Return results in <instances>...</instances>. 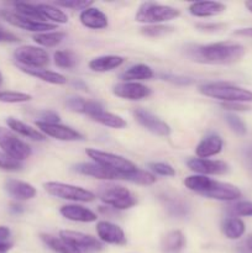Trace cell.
I'll list each match as a JSON object with an SVG mask.
<instances>
[{
    "label": "cell",
    "mask_w": 252,
    "mask_h": 253,
    "mask_svg": "<svg viewBox=\"0 0 252 253\" xmlns=\"http://www.w3.org/2000/svg\"><path fill=\"white\" fill-rule=\"evenodd\" d=\"M188 57L199 63L231 64L245 56V47L232 42H216L210 44H197L187 48Z\"/></svg>",
    "instance_id": "obj_1"
},
{
    "label": "cell",
    "mask_w": 252,
    "mask_h": 253,
    "mask_svg": "<svg viewBox=\"0 0 252 253\" xmlns=\"http://www.w3.org/2000/svg\"><path fill=\"white\" fill-rule=\"evenodd\" d=\"M184 185L192 192L210 199L234 202L241 198V192L237 187L229 183L210 179L207 175H190L184 179Z\"/></svg>",
    "instance_id": "obj_2"
},
{
    "label": "cell",
    "mask_w": 252,
    "mask_h": 253,
    "mask_svg": "<svg viewBox=\"0 0 252 253\" xmlns=\"http://www.w3.org/2000/svg\"><path fill=\"white\" fill-rule=\"evenodd\" d=\"M199 91L209 98L219 99L224 103H251L252 91L227 83H209L199 88Z\"/></svg>",
    "instance_id": "obj_3"
},
{
    "label": "cell",
    "mask_w": 252,
    "mask_h": 253,
    "mask_svg": "<svg viewBox=\"0 0 252 253\" xmlns=\"http://www.w3.org/2000/svg\"><path fill=\"white\" fill-rule=\"evenodd\" d=\"M180 15L179 10L168 5H161L157 2H143L136 14L135 20L137 22L150 25H160L161 22L170 21Z\"/></svg>",
    "instance_id": "obj_4"
},
{
    "label": "cell",
    "mask_w": 252,
    "mask_h": 253,
    "mask_svg": "<svg viewBox=\"0 0 252 253\" xmlns=\"http://www.w3.org/2000/svg\"><path fill=\"white\" fill-rule=\"evenodd\" d=\"M98 195L101 202L118 210H127L137 203L135 195L121 185H101Z\"/></svg>",
    "instance_id": "obj_5"
},
{
    "label": "cell",
    "mask_w": 252,
    "mask_h": 253,
    "mask_svg": "<svg viewBox=\"0 0 252 253\" xmlns=\"http://www.w3.org/2000/svg\"><path fill=\"white\" fill-rule=\"evenodd\" d=\"M85 152L96 165L101 166V167L106 168L111 172L119 173V174H126V173H132L137 169V167L131 161L123 157V156L104 152V151L95 150V148H88Z\"/></svg>",
    "instance_id": "obj_6"
},
{
    "label": "cell",
    "mask_w": 252,
    "mask_h": 253,
    "mask_svg": "<svg viewBox=\"0 0 252 253\" xmlns=\"http://www.w3.org/2000/svg\"><path fill=\"white\" fill-rule=\"evenodd\" d=\"M43 187L49 195H53L59 199L82 203H89L95 199V194L91 193L90 190H86L82 187H76V185L64 184L61 182H48L44 183Z\"/></svg>",
    "instance_id": "obj_7"
},
{
    "label": "cell",
    "mask_w": 252,
    "mask_h": 253,
    "mask_svg": "<svg viewBox=\"0 0 252 253\" xmlns=\"http://www.w3.org/2000/svg\"><path fill=\"white\" fill-rule=\"evenodd\" d=\"M0 147L2 148L4 153L20 162L27 160L32 153L31 147L27 143L4 127H0Z\"/></svg>",
    "instance_id": "obj_8"
},
{
    "label": "cell",
    "mask_w": 252,
    "mask_h": 253,
    "mask_svg": "<svg viewBox=\"0 0 252 253\" xmlns=\"http://www.w3.org/2000/svg\"><path fill=\"white\" fill-rule=\"evenodd\" d=\"M15 59L21 67L27 68H43L49 62L48 53L44 49L35 46H21L15 51Z\"/></svg>",
    "instance_id": "obj_9"
},
{
    "label": "cell",
    "mask_w": 252,
    "mask_h": 253,
    "mask_svg": "<svg viewBox=\"0 0 252 253\" xmlns=\"http://www.w3.org/2000/svg\"><path fill=\"white\" fill-rule=\"evenodd\" d=\"M1 16L4 17L9 24L14 25V26L27 30V31L37 32V34H43V32H51V30H57V25L48 24V22L36 21V20L25 17L14 11L4 10V11H1Z\"/></svg>",
    "instance_id": "obj_10"
},
{
    "label": "cell",
    "mask_w": 252,
    "mask_h": 253,
    "mask_svg": "<svg viewBox=\"0 0 252 253\" xmlns=\"http://www.w3.org/2000/svg\"><path fill=\"white\" fill-rule=\"evenodd\" d=\"M59 237L64 241L68 242L71 246L78 250L79 252H98L103 249V245L90 235H85L83 232L69 231V230H63L59 232Z\"/></svg>",
    "instance_id": "obj_11"
},
{
    "label": "cell",
    "mask_w": 252,
    "mask_h": 253,
    "mask_svg": "<svg viewBox=\"0 0 252 253\" xmlns=\"http://www.w3.org/2000/svg\"><path fill=\"white\" fill-rule=\"evenodd\" d=\"M136 120L150 132L155 133L157 136H168L170 133V127L168 124L161 120L160 118L151 114L150 111L145 110V109H136L133 111Z\"/></svg>",
    "instance_id": "obj_12"
},
{
    "label": "cell",
    "mask_w": 252,
    "mask_h": 253,
    "mask_svg": "<svg viewBox=\"0 0 252 253\" xmlns=\"http://www.w3.org/2000/svg\"><path fill=\"white\" fill-rule=\"evenodd\" d=\"M187 166L193 172L199 173L200 175L205 174H225L230 170L227 163L222 161H212L207 158H190L187 162Z\"/></svg>",
    "instance_id": "obj_13"
},
{
    "label": "cell",
    "mask_w": 252,
    "mask_h": 253,
    "mask_svg": "<svg viewBox=\"0 0 252 253\" xmlns=\"http://www.w3.org/2000/svg\"><path fill=\"white\" fill-rule=\"evenodd\" d=\"M36 126L40 128V132L49 137L57 138L61 141H77L82 140L83 136L74 128L69 126L61 125V124H46L41 121H36Z\"/></svg>",
    "instance_id": "obj_14"
},
{
    "label": "cell",
    "mask_w": 252,
    "mask_h": 253,
    "mask_svg": "<svg viewBox=\"0 0 252 253\" xmlns=\"http://www.w3.org/2000/svg\"><path fill=\"white\" fill-rule=\"evenodd\" d=\"M114 94L119 98L127 100H141L151 95V89L137 82H124L116 84L114 88Z\"/></svg>",
    "instance_id": "obj_15"
},
{
    "label": "cell",
    "mask_w": 252,
    "mask_h": 253,
    "mask_svg": "<svg viewBox=\"0 0 252 253\" xmlns=\"http://www.w3.org/2000/svg\"><path fill=\"white\" fill-rule=\"evenodd\" d=\"M96 234L103 242L110 245H125L126 236L123 229L109 221H99L96 224Z\"/></svg>",
    "instance_id": "obj_16"
},
{
    "label": "cell",
    "mask_w": 252,
    "mask_h": 253,
    "mask_svg": "<svg viewBox=\"0 0 252 253\" xmlns=\"http://www.w3.org/2000/svg\"><path fill=\"white\" fill-rule=\"evenodd\" d=\"M74 169L78 173H81V174L89 175V177L96 178V179L123 180V174L111 172V170L106 169V168L101 167V166L96 165V163H79V165L74 167Z\"/></svg>",
    "instance_id": "obj_17"
},
{
    "label": "cell",
    "mask_w": 252,
    "mask_h": 253,
    "mask_svg": "<svg viewBox=\"0 0 252 253\" xmlns=\"http://www.w3.org/2000/svg\"><path fill=\"white\" fill-rule=\"evenodd\" d=\"M222 138L217 135H208L198 143L195 148V155L198 158H208L211 156L219 155L222 150Z\"/></svg>",
    "instance_id": "obj_18"
},
{
    "label": "cell",
    "mask_w": 252,
    "mask_h": 253,
    "mask_svg": "<svg viewBox=\"0 0 252 253\" xmlns=\"http://www.w3.org/2000/svg\"><path fill=\"white\" fill-rule=\"evenodd\" d=\"M79 20L85 27L91 30H101L108 26V17L98 7H88L79 15Z\"/></svg>",
    "instance_id": "obj_19"
},
{
    "label": "cell",
    "mask_w": 252,
    "mask_h": 253,
    "mask_svg": "<svg viewBox=\"0 0 252 253\" xmlns=\"http://www.w3.org/2000/svg\"><path fill=\"white\" fill-rule=\"evenodd\" d=\"M5 189L10 197L16 200H29L36 195V189L26 182L17 179H7L5 182Z\"/></svg>",
    "instance_id": "obj_20"
},
{
    "label": "cell",
    "mask_w": 252,
    "mask_h": 253,
    "mask_svg": "<svg viewBox=\"0 0 252 253\" xmlns=\"http://www.w3.org/2000/svg\"><path fill=\"white\" fill-rule=\"evenodd\" d=\"M61 215L71 221L78 222H93L96 220L95 212L81 205H64L59 210Z\"/></svg>",
    "instance_id": "obj_21"
},
{
    "label": "cell",
    "mask_w": 252,
    "mask_h": 253,
    "mask_svg": "<svg viewBox=\"0 0 252 253\" xmlns=\"http://www.w3.org/2000/svg\"><path fill=\"white\" fill-rule=\"evenodd\" d=\"M225 4L219 1H197L190 4L189 12L197 17H210L225 11Z\"/></svg>",
    "instance_id": "obj_22"
},
{
    "label": "cell",
    "mask_w": 252,
    "mask_h": 253,
    "mask_svg": "<svg viewBox=\"0 0 252 253\" xmlns=\"http://www.w3.org/2000/svg\"><path fill=\"white\" fill-rule=\"evenodd\" d=\"M125 59L120 56H100L93 58L89 62V68L94 72H104L113 71V69L118 68L124 63Z\"/></svg>",
    "instance_id": "obj_23"
},
{
    "label": "cell",
    "mask_w": 252,
    "mask_h": 253,
    "mask_svg": "<svg viewBox=\"0 0 252 253\" xmlns=\"http://www.w3.org/2000/svg\"><path fill=\"white\" fill-rule=\"evenodd\" d=\"M20 69L25 73H27L29 76L36 77V78L41 79V81L47 82V83L51 84H57V85H62V84L67 83V78L64 76H62L61 73H57V72L47 71L43 68H27V67H21Z\"/></svg>",
    "instance_id": "obj_24"
},
{
    "label": "cell",
    "mask_w": 252,
    "mask_h": 253,
    "mask_svg": "<svg viewBox=\"0 0 252 253\" xmlns=\"http://www.w3.org/2000/svg\"><path fill=\"white\" fill-rule=\"evenodd\" d=\"M6 124H7V126H9V127L14 131V132L20 133V135L25 136V137L31 138V140H34V141H44L46 140V136H44L43 133L40 132V131L36 130V128L31 127V126L27 125V124L17 120V119L9 118L6 120Z\"/></svg>",
    "instance_id": "obj_25"
},
{
    "label": "cell",
    "mask_w": 252,
    "mask_h": 253,
    "mask_svg": "<svg viewBox=\"0 0 252 253\" xmlns=\"http://www.w3.org/2000/svg\"><path fill=\"white\" fill-rule=\"evenodd\" d=\"M184 246L185 237L179 230H174V231H169L168 234H166L161 242V247L166 253H178L182 251Z\"/></svg>",
    "instance_id": "obj_26"
},
{
    "label": "cell",
    "mask_w": 252,
    "mask_h": 253,
    "mask_svg": "<svg viewBox=\"0 0 252 253\" xmlns=\"http://www.w3.org/2000/svg\"><path fill=\"white\" fill-rule=\"evenodd\" d=\"M222 234L230 240H237L245 234V227L244 221L239 217H227L222 221L221 225Z\"/></svg>",
    "instance_id": "obj_27"
},
{
    "label": "cell",
    "mask_w": 252,
    "mask_h": 253,
    "mask_svg": "<svg viewBox=\"0 0 252 253\" xmlns=\"http://www.w3.org/2000/svg\"><path fill=\"white\" fill-rule=\"evenodd\" d=\"M155 76L152 68L146 64H135L131 66L130 68L126 69L123 74L121 78L125 79L128 82H135V81H147Z\"/></svg>",
    "instance_id": "obj_28"
},
{
    "label": "cell",
    "mask_w": 252,
    "mask_h": 253,
    "mask_svg": "<svg viewBox=\"0 0 252 253\" xmlns=\"http://www.w3.org/2000/svg\"><path fill=\"white\" fill-rule=\"evenodd\" d=\"M41 240L44 242L47 247L52 250V251L57 253H81L77 249H74L73 246L68 244V242L64 241L61 237L52 236L48 234H41Z\"/></svg>",
    "instance_id": "obj_29"
},
{
    "label": "cell",
    "mask_w": 252,
    "mask_h": 253,
    "mask_svg": "<svg viewBox=\"0 0 252 253\" xmlns=\"http://www.w3.org/2000/svg\"><path fill=\"white\" fill-rule=\"evenodd\" d=\"M91 119H93L94 121H96V123L101 124V125L108 126V127H113V128H124L126 127V125H127L126 121L124 120L121 116L108 113V111H105L104 109L103 110L98 111L95 115L91 116Z\"/></svg>",
    "instance_id": "obj_30"
},
{
    "label": "cell",
    "mask_w": 252,
    "mask_h": 253,
    "mask_svg": "<svg viewBox=\"0 0 252 253\" xmlns=\"http://www.w3.org/2000/svg\"><path fill=\"white\" fill-rule=\"evenodd\" d=\"M37 9L41 12L42 16L46 20L56 22V24H66L68 21V16L58 7L49 4H36Z\"/></svg>",
    "instance_id": "obj_31"
},
{
    "label": "cell",
    "mask_w": 252,
    "mask_h": 253,
    "mask_svg": "<svg viewBox=\"0 0 252 253\" xmlns=\"http://www.w3.org/2000/svg\"><path fill=\"white\" fill-rule=\"evenodd\" d=\"M64 37H66V34L61 31L43 32V34L34 35V41L43 47H54L61 43Z\"/></svg>",
    "instance_id": "obj_32"
},
{
    "label": "cell",
    "mask_w": 252,
    "mask_h": 253,
    "mask_svg": "<svg viewBox=\"0 0 252 253\" xmlns=\"http://www.w3.org/2000/svg\"><path fill=\"white\" fill-rule=\"evenodd\" d=\"M165 205L167 208V210L169 211L170 215L178 217H183L188 214L189 211V208L182 200L177 199L174 197H165Z\"/></svg>",
    "instance_id": "obj_33"
},
{
    "label": "cell",
    "mask_w": 252,
    "mask_h": 253,
    "mask_svg": "<svg viewBox=\"0 0 252 253\" xmlns=\"http://www.w3.org/2000/svg\"><path fill=\"white\" fill-rule=\"evenodd\" d=\"M123 180H127V182L136 183V184H142V185H151L156 182V177L151 173L146 172L142 169H136L132 173H126L123 174Z\"/></svg>",
    "instance_id": "obj_34"
},
{
    "label": "cell",
    "mask_w": 252,
    "mask_h": 253,
    "mask_svg": "<svg viewBox=\"0 0 252 253\" xmlns=\"http://www.w3.org/2000/svg\"><path fill=\"white\" fill-rule=\"evenodd\" d=\"M15 7H16L17 14L22 15L25 17H29V19L36 20V21L44 22L46 19L41 15V12L39 11L37 6L35 4H27V2H17L15 4Z\"/></svg>",
    "instance_id": "obj_35"
},
{
    "label": "cell",
    "mask_w": 252,
    "mask_h": 253,
    "mask_svg": "<svg viewBox=\"0 0 252 253\" xmlns=\"http://www.w3.org/2000/svg\"><path fill=\"white\" fill-rule=\"evenodd\" d=\"M54 63L61 68H73L77 63L76 54L72 51H57L54 52Z\"/></svg>",
    "instance_id": "obj_36"
},
{
    "label": "cell",
    "mask_w": 252,
    "mask_h": 253,
    "mask_svg": "<svg viewBox=\"0 0 252 253\" xmlns=\"http://www.w3.org/2000/svg\"><path fill=\"white\" fill-rule=\"evenodd\" d=\"M174 31L172 26H166V25H148L141 29V34L148 37H160L165 35L172 34Z\"/></svg>",
    "instance_id": "obj_37"
},
{
    "label": "cell",
    "mask_w": 252,
    "mask_h": 253,
    "mask_svg": "<svg viewBox=\"0 0 252 253\" xmlns=\"http://www.w3.org/2000/svg\"><path fill=\"white\" fill-rule=\"evenodd\" d=\"M32 99L30 94L17 93V91H1L0 90V101L9 104H17V103H26Z\"/></svg>",
    "instance_id": "obj_38"
},
{
    "label": "cell",
    "mask_w": 252,
    "mask_h": 253,
    "mask_svg": "<svg viewBox=\"0 0 252 253\" xmlns=\"http://www.w3.org/2000/svg\"><path fill=\"white\" fill-rule=\"evenodd\" d=\"M22 168V163L15 158L10 157L6 153L0 152V169L7 170V172H16Z\"/></svg>",
    "instance_id": "obj_39"
},
{
    "label": "cell",
    "mask_w": 252,
    "mask_h": 253,
    "mask_svg": "<svg viewBox=\"0 0 252 253\" xmlns=\"http://www.w3.org/2000/svg\"><path fill=\"white\" fill-rule=\"evenodd\" d=\"M225 120H226L230 128H231L235 133H237V135L242 136L247 132L246 125H245V123L239 118V116L234 115V114H227V115H225Z\"/></svg>",
    "instance_id": "obj_40"
},
{
    "label": "cell",
    "mask_w": 252,
    "mask_h": 253,
    "mask_svg": "<svg viewBox=\"0 0 252 253\" xmlns=\"http://www.w3.org/2000/svg\"><path fill=\"white\" fill-rule=\"evenodd\" d=\"M229 211L236 216H252V202H239L230 207Z\"/></svg>",
    "instance_id": "obj_41"
},
{
    "label": "cell",
    "mask_w": 252,
    "mask_h": 253,
    "mask_svg": "<svg viewBox=\"0 0 252 253\" xmlns=\"http://www.w3.org/2000/svg\"><path fill=\"white\" fill-rule=\"evenodd\" d=\"M148 167L153 170L157 174L163 175V177H173L175 175L174 168L172 167L168 163H162V162H151L148 163Z\"/></svg>",
    "instance_id": "obj_42"
},
{
    "label": "cell",
    "mask_w": 252,
    "mask_h": 253,
    "mask_svg": "<svg viewBox=\"0 0 252 253\" xmlns=\"http://www.w3.org/2000/svg\"><path fill=\"white\" fill-rule=\"evenodd\" d=\"M57 6L67 7V9L72 10H85L93 5L91 1H79V0H71V1H56Z\"/></svg>",
    "instance_id": "obj_43"
},
{
    "label": "cell",
    "mask_w": 252,
    "mask_h": 253,
    "mask_svg": "<svg viewBox=\"0 0 252 253\" xmlns=\"http://www.w3.org/2000/svg\"><path fill=\"white\" fill-rule=\"evenodd\" d=\"M66 105L76 113H83L84 105H85V99L79 98V96H71L67 99Z\"/></svg>",
    "instance_id": "obj_44"
},
{
    "label": "cell",
    "mask_w": 252,
    "mask_h": 253,
    "mask_svg": "<svg viewBox=\"0 0 252 253\" xmlns=\"http://www.w3.org/2000/svg\"><path fill=\"white\" fill-rule=\"evenodd\" d=\"M162 78L173 84H178V85H189V84L193 83L190 78L182 76H174V74H162Z\"/></svg>",
    "instance_id": "obj_45"
},
{
    "label": "cell",
    "mask_w": 252,
    "mask_h": 253,
    "mask_svg": "<svg viewBox=\"0 0 252 253\" xmlns=\"http://www.w3.org/2000/svg\"><path fill=\"white\" fill-rule=\"evenodd\" d=\"M40 118L42 119L41 123L59 124V116L57 115L56 113H53V111H51V110L41 111V113H40Z\"/></svg>",
    "instance_id": "obj_46"
},
{
    "label": "cell",
    "mask_w": 252,
    "mask_h": 253,
    "mask_svg": "<svg viewBox=\"0 0 252 253\" xmlns=\"http://www.w3.org/2000/svg\"><path fill=\"white\" fill-rule=\"evenodd\" d=\"M221 105L225 110L230 111H247L251 109V106L245 105L244 103H222Z\"/></svg>",
    "instance_id": "obj_47"
},
{
    "label": "cell",
    "mask_w": 252,
    "mask_h": 253,
    "mask_svg": "<svg viewBox=\"0 0 252 253\" xmlns=\"http://www.w3.org/2000/svg\"><path fill=\"white\" fill-rule=\"evenodd\" d=\"M226 25L224 24H198L197 27L202 31H210V32H216L219 30H222Z\"/></svg>",
    "instance_id": "obj_48"
},
{
    "label": "cell",
    "mask_w": 252,
    "mask_h": 253,
    "mask_svg": "<svg viewBox=\"0 0 252 253\" xmlns=\"http://www.w3.org/2000/svg\"><path fill=\"white\" fill-rule=\"evenodd\" d=\"M19 37L15 36L14 34L5 30L0 29V42H19Z\"/></svg>",
    "instance_id": "obj_49"
},
{
    "label": "cell",
    "mask_w": 252,
    "mask_h": 253,
    "mask_svg": "<svg viewBox=\"0 0 252 253\" xmlns=\"http://www.w3.org/2000/svg\"><path fill=\"white\" fill-rule=\"evenodd\" d=\"M10 229L6 226H0V244H7V240L10 237Z\"/></svg>",
    "instance_id": "obj_50"
},
{
    "label": "cell",
    "mask_w": 252,
    "mask_h": 253,
    "mask_svg": "<svg viewBox=\"0 0 252 253\" xmlns=\"http://www.w3.org/2000/svg\"><path fill=\"white\" fill-rule=\"evenodd\" d=\"M236 36H244V37H251L252 39V27H245V29H239L234 32Z\"/></svg>",
    "instance_id": "obj_51"
},
{
    "label": "cell",
    "mask_w": 252,
    "mask_h": 253,
    "mask_svg": "<svg viewBox=\"0 0 252 253\" xmlns=\"http://www.w3.org/2000/svg\"><path fill=\"white\" fill-rule=\"evenodd\" d=\"M11 249L10 244H0V253H7Z\"/></svg>",
    "instance_id": "obj_52"
},
{
    "label": "cell",
    "mask_w": 252,
    "mask_h": 253,
    "mask_svg": "<svg viewBox=\"0 0 252 253\" xmlns=\"http://www.w3.org/2000/svg\"><path fill=\"white\" fill-rule=\"evenodd\" d=\"M245 246H246L247 250L252 253V235H250L249 239L246 240V245H245Z\"/></svg>",
    "instance_id": "obj_53"
},
{
    "label": "cell",
    "mask_w": 252,
    "mask_h": 253,
    "mask_svg": "<svg viewBox=\"0 0 252 253\" xmlns=\"http://www.w3.org/2000/svg\"><path fill=\"white\" fill-rule=\"evenodd\" d=\"M11 210L14 212H21L24 209H22V207H20V205H12Z\"/></svg>",
    "instance_id": "obj_54"
},
{
    "label": "cell",
    "mask_w": 252,
    "mask_h": 253,
    "mask_svg": "<svg viewBox=\"0 0 252 253\" xmlns=\"http://www.w3.org/2000/svg\"><path fill=\"white\" fill-rule=\"evenodd\" d=\"M245 6H246L247 9H249L250 11L252 12V0H251V1H246V2H245Z\"/></svg>",
    "instance_id": "obj_55"
},
{
    "label": "cell",
    "mask_w": 252,
    "mask_h": 253,
    "mask_svg": "<svg viewBox=\"0 0 252 253\" xmlns=\"http://www.w3.org/2000/svg\"><path fill=\"white\" fill-rule=\"evenodd\" d=\"M1 83H2V76L1 73H0V85H1Z\"/></svg>",
    "instance_id": "obj_56"
}]
</instances>
